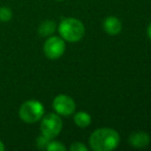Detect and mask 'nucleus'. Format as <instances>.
<instances>
[{"mask_svg":"<svg viewBox=\"0 0 151 151\" xmlns=\"http://www.w3.org/2000/svg\"><path fill=\"white\" fill-rule=\"evenodd\" d=\"M120 141L119 135L112 128H99L90 137V146L95 151H110L115 149Z\"/></svg>","mask_w":151,"mask_h":151,"instance_id":"f257e3e1","label":"nucleus"},{"mask_svg":"<svg viewBox=\"0 0 151 151\" xmlns=\"http://www.w3.org/2000/svg\"><path fill=\"white\" fill-rule=\"evenodd\" d=\"M57 29L60 36L68 42H79L86 33L83 23L76 18H64Z\"/></svg>","mask_w":151,"mask_h":151,"instance_id":"f03ea898","label":"nucleus"},{"mask_svg":"<svg viewBox=\"0 0 151 151\" xmlns=\"http://www.w3.org/2000/svg\"><path fill=\"white\" fill-rule=\"evenodd\" d=\"M44 115V106L37 99H29L21 105L19 109V117L25 123L39 122Z\"/></svg>","mask_w":151,"mask_h":151,"instance_id":"7ed1b4c3","label":"nucleus"},{"mask_svg":"<svg viewBox=\"0 0 151 151\" xmlns=\"http://www.w3.org/2000/svg\"><path fill=\"white\" fill-rule=\"evenodd\" d=\"M63 129V121L60 115L48 113L43 115L40 120V133L50 140L56 139Z\"/></svg>","mask_w":151,"mask_h":151,"instance_id":"20e7f679","label":"nucleus"},{"mask_svg":"<svg viewBox=\"0 0 151 151\" xmlns=\"http://www.w3.org/2000/svg\"><path fill=\"white\" fill-rule=\"evenodd\" d=\"M66 50L65 40L61 36L50 35L46 37L43 44V53L46 58L50 60H56L63 56Z\"/></svg>","mask_w":151,"mask_h":151,"instance_id":"39448f33","label":"nucleus"},{"mask_svg":"<svg viewBox=\"0 0 151 151\" xmlns=\"http://www.w3.org/2000/svg\"><path fill=\"white\" fill-rule=\"evenodd\" d=\"M52 109L55 113L60 116H70L75 112L76 105L71 96L66 94H59L52 101Z\"/></svg>","mask_w":151,"mask_h":151,"instance_id":"423d86ee","label":"nucleus"},{"mask_svg":"<svg viewBox=\"0 0 151 151\" xmlns=\"http://www.w3.org/2000/svg\"><path fill=\"white\" fill-rule=\"evenodd\" d=\"M103 28L109 35H117L121 31L122 25L118 18L113 16L107 17L103 22Z\"/></svg>","mask_w":151,"mask_h":151,"instance_id":"0eeeda50","label":"nucleus"},{"mask_svg":"<svg viewBox=\"0 0 151 151\" xmlns=\"http://www.w3.org/2000/svg\"><path fill=\"white\" fill-rule=\"evenodd\" d=\"M129 142L135 148H144L148 146L150 142V138L148 133H144V131H135V133H131L129 138Z\"/></svg>","mask_w":151,"mask_h":151,"instance_id":"6e6552de","label":"nucleus"},{"mask_svg":"<svg viewBox=\"0 0 151 151\" xmlns=\"http://www.w3.org/2000/svg\"><path fill=\"white\" fill-rule=\"evenodd\" d=\"M58 25L52 20H45L38 26V34L41 37H48L50 35H54L56 32Z\"/></svg>","mask_w":151,"mask_h":151,"instance_id":"1a4fd4ad","label":"nucleus"},{"mask_svg":"<svg viewBox=\"0 0 151 151\" xmlns=\"http://www.w3.org/2000/svg\"><path fill=\"white\" fill-rule=\"evenodd\" d=\"M73 119H74V123H75L78 127H80V128H86V127H88L91 122V115L83 111L77 112V113L74 115Z\"/></svg>","mask_w":151,"mask_h":151,"instance_id":"9d476101","label":"nucleus"},{"mask_svg":"<svg viewBox=\"0 0 151 151\" xmlns=\"http://www.w3.org/2000/svg\"><path fill=\"white\" fill-rule=\"evenodd\" d=\"M12 10L7 6H1L0 7V22L7 23L12 19Z\"/></svg>","mask_w":151,"mask_h":151,"instance_id":"9b49d317","label":"nucleus"},{"mask_svg":"<svg viewBox=\"0 0 151 151\" xmlns=\"http://www.w3.org/2000/svg\"><path fill=\"white\" fill-rule=\"evenodd\" d=\"M46 150L47 151H65L66 147L63 143L52 139V140H50V143L46 146Z\"/></svg>","mask_w":151,"mask_h":151,"instance_id":"f8f14e48","label":"nucleus"},{"mask_svg":"<svg viewBox=\"0 0 151 151\" xmlns=\"http://www.w3.org/2000/svg\"><path fill=\"white\" fill-rule=\"evenodd\" d=\"M50 140L48 139V138H46L45 136L40 135L39 137H38L37 141H36V145H37V147L39 148V149H46V146L50 143Z\"/></svg>","mask_w":151,"mask_h":151,"instance_id":"ddd939ff","label":"nucleus"},{"mask_svg":"<svg viewBox=\"0 0 151 151\" xmlns=\"http://www.w3.org/2000/svg\"><path fill=\"white\" fill-rule=\"evenodd\" d=\"M69 149L71 151H88V147L81 142H74L70 145Z\"/></svg>","mask_w":151,"mask_h":151,"instance_id":"4468645a","label":"nucleus"},{"mask_svg":"<svg viewBox=\"0 0 151 151\" xmlns=\"http://www.w3.org/2000/svg\"><path fill=\"white\" fill-rule=\"evenodd\" d=\"M147 34H148V36H149L150 39H151V23L148 25V27H147Z\"/></svg>","mask_w":151,"mask_h":151,"instance_id":"2eb2a0df","label":"nucleus"},{"mask_svg":"<svg viewBox=\"0 0 151 151\" xmlns=\"http://www.w3.org/2000/svg\"><path fill=\"white\" fill-rule=\"evenodd\" d=\"M5 150V145H4L3 142L0 140V151H4Z\"/></svg>","mask_w":151,"mask_h":151,"instance_id":"dca6fc26","label":"nucleus"},{"mask_svg":"<svg viewBox=\"0 0 151 151\" xmlns=\"http://www.w3.org/2000/svg\"><path fill=\"white\" fill-rule=\"evenodd\" d=\"M57 1H63V0H57Z\"/></svg>","mask_w":151,"mask_h":151,"instance_id":"f3484780","label":"nucleus"}]
</instances>
